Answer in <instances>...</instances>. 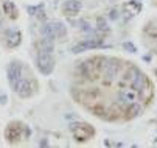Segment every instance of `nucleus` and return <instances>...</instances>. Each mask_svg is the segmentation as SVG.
Wrapping results in <instances>:
<instances>
[{
    "mask_svg": "<svg viewBox=\"0 0 157 148\" xmlns=\"http://www.w3.org/2000/svg\"><path fill=\"white\" fill-rule=\"evenodd\" d=\"M27 72V66L24 64V62H20V61H11L10 64H8V69H6V75H8V83H10V86L11 89L14 91V88L17 86V83L22 76H27L25 75Z\"/></svg>",
    "mask_w": 157,
    "mask_h": 148,
    "instance_id": "f257e3e1",
    "label": "nucleus"
},
{
    "mask_svg": "<svg viewBox=\"0 0 157 148\" xmlns=\"http://www.w3.org/2000/svg\"><path fill=\"white\" fill-rule=\"evenodd\" d=\"M36 89H37V84L31 76H22L17 83V86L14 88V92L20 98H30V97H33Z\"/></svg>",
    "mask_w": 157,
    "mask_h": 148,
    "instance_id": "f03ea898",
    "label": "nucleus"
},
{
    "mask_svg": "<svg viewBox=\"0 0 157 148\" xmlns=\"http://www.w3.org/2000/svg\"><path fill=\"white\" fill-rule=\"evenodd\" d=\"M36 67H37V70L42 75H50L53 72V69H55L53 55L52 53H47V52H42V50H37V55H36Z\"/></svg>",
    "mask_w": 157,
    "mask_h": 148,
    "instance_id": "7ed1b4c3",
    "label": "nucleus"
},
{
    "mask_svg": "<svg viewBox=\"0 0 157 148\" xmlns=\"http://www.w3.org/2000/svg\"><path fill=\"white\" fill-rule=\"evenodd\" d=\"M100 73L103 75V78L110 83L118 78V73H120V64L118 61L114 59V58H104V62L100 69Z\"/></svg>",
    "mask_w": 157,
    "mask_h": 148,
    "instance_id": "20e7f679",
    "label": "nucleus"
},
{
    "mask_svg": "<svg viewBox=\"0 0 157 148\" xmlns=\"http://www.w3.org/2000/svg\"><path fill=\"white\" fill-rule=\"evenodd\" d=\"M137 98H139V92H136L132 88H123V89H120L118 92H117V103L120 104V106L123 108V109H126L129 104H132V103H136L137 101Z\"/></svg>",
    "mask_w": 157,
    "mask_h": 148,
    "instance_id": "39448f33",
    "label": "nucleus"
},
{
    "mask_svg": "<svg viewBox=\"0 0 157 148\" xmlns=\"http://www.w3.org/2000/svg\"><path fill=\"white\" fill-rule=\"evenodd\" d=\"M24 128H25V126H24V125H20V123H17V122L10 123V125H8V128H6V131H5L6 139H8L10 142L20 140V137H22V131H24Z\"/></svg>",
    "mask_w": 157,
    "mask_h": 148,
    "instance_id": "423d86ee",
    "label": "nucleus"
},
{
    "mask_svg": "<svg viewBox=\"0 0 157 148\" xmlns=\"http://www.w3.org/2000/svg\"><path fill=\"white\" fill-rule=\"evenodd\" d=\"M22 42V33L19 30H6V37H5V44L8 49H16L20 45Z\"/></svg>",
    "mask_w": 157,
    "mask_h": 148,
    "instance_id": "0eeeda50",
    "label": "nucleus"
},
{
    "mask_svg": "<svg viewBox=\"0 0 157 148\" xmlns=\"http://www.w3.org/2000/svg\"><path fill=\"white\" fill-rule=\"evenodd\" d=\"M82 8V3L79 0H67L62 5V13L65 16H76Z\"/></svg>",
    "mask_w": 157,
    "mask_h": 148,
    "instance_id": "6e6552de",
    "label": "nucleus"
},
{
    "mask_svg": "<svg viewBox=\"0 0 157 148\" xmlns=\"http://www.w3.org/2000/svg\"><path fill=\"white\" fill-rule=\"evenodd\" d=\"M40 36L55 42V41L58 39L56 28H55V22H45V24H42V27H40Z\"/></svg>",
    "mask_w": 157,
    "mask_h": 148,
    "instance_id": "1a4fd4ad",
    "label": "nucleus"
},
{
    "mask_svg": "<svg viewBox=\"0 0 157 148\" xmlns=\"http://www.w3.org/2000/svg\"><path fill=\"white\" fill-rule=\"evenodd\" d=\"M55 28H56V34H58V39L64 37L67 34V27L62 24V22H55Z\"/></svg>",
    "mask_w": 157,
    "mask_h": 148,
    "instance_id": "9d476101",
    "label": "nucleus"
},
{
    "mask_svg": "<svg viewBox=\"0 0 157 148\" xmlns=\"http://www.w3.org/2000/svg\"><path fill=\"white\" fill-rule=\"evenodd\" d=\"M6 103V95H2L0 97V104H5Z\"/></svg>",
    "mask_w": 157,
    "mask_h": 148,
    "instance_id": "9b49d317",
    "label": "nucleus"
}]
</instances>
